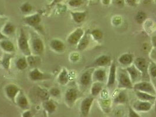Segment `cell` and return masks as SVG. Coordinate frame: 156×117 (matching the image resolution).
Segmentation results:
<instances>
[{
	"instance_id": "6da1fadb",
	"label": "cell",
	"mask_w": 156,
	"mask_h": 117,
	"mask_svg": "<svg viewBox=\"0 0 156 117\" xmlns=\"http://www.w3.org/2000/svg\"><path fill=\"white\" fill-rule=\"evenodd\" d=\"M30 45L32 55L41 56L45 50V46L43 40L36 33H32Z\"/></svg>"
},
{
	"instance_id": "7a4b0ae2",
	"label": "cell",
	"mask_w": 156,
	"mask_h": 117,
	"mask_svg": "<svg viewBox=\"0 0 156 117\" xmlns=\"http://www.w3.org/2000/svg\"><path fill=\"white\" fill-rule=\"evenodd\" d=\"M17 43L19 50L23 56L27 57L32 55L29 39L27 36V33L23 28H21L20 29Z\"/></svg>"
},
{
	"instance_id": "3957f363",
	"label": "cell",
	"mask_w": 156,
	"mask_h": 117,
	"mask_svg": "<svg viewBox=\"0 0 156 117\" xmlns=\"http://www.w3.org/2000/svg\"><path fill=\"white\" fill-rule=\"evenodd\" d=\"M23 22L29 26L31 27L34 30L41 33H44V31L41 25L42 18L39 14H35L32 15L28 16L23 18Z\"/></svg>"
},
{
	"instance_id": "277c9868",
	"label": "cell",
	"mask_w": 156,
	"mask_h": 117,
	"mask_svg": "<svg viewBox=\"0 0 156 117\" xmlns=\"http://www.w3.org/2000/svg\"><path fill=\"white\" fill-rule=\"evenodd\" d=\"M134 65L140 71L141 74V78L145 81H148L150 80L148 73L149 65L147 60L143 57H138L135 59Z\"/></svg>"
},
{
	"instance_id": "5b68a950",
	"label": "cell",
	"mask_w": 156,
	"mask_h": 117,
	"mask_svg": "<svg viewBox=\"0 0 156 117\" xmlns=\"http://www.w3.org/2000/svg\"><path fill=\"white\" fill-rule=\"evenodd\" d=\"M118 88H133V84L129 75L126 70H121L118 74Z\"/></svg>"
},
{
	"instance_id": "8992f818",
	"label": "cell",
	"mask_w": 156,
	"mask_h": 117,
	"mask_svg": "<svg viewBox=\"0 0 156 117\" xmlns=\"http://www.w3.org/2000/svg\"><path fill=\"white\" fill-rule=\"evenodd\" d=\"M28 77L32 81H41L48 80L52 78L51 74L42 72L38 67L32 69L28 74Z\"/></svg>"
},
{
	"instance_id": "52a82bcc",
	"label": "cell",
	"mask_w": 156,
	"mask_h": 117,
	"mask_svg": "<svg viewBox=\"0 0 156 117\" xmlns=\"http://www.w3.org/2000/svg\"><path fill=\"white\" fill-rule=\"evenodd\" d=\"M133 88L134 90L145 92L153 95H156L154 87L151 83L147 81H143L135 83L134 85H133Z\"/></svg>"
},
{
	"instance_id": "ba28073f",
	"label": "cell",
	"mask_w": 156,
	"mask_h": 117,
	"mask_svg": "<svg viewBox=\"0 0 156 117\" xmlns=\"http://www.w3.org/2000/svg\"><path fill=\"white\" fill-rule=\"evenodd\" d=\"M78 97L79 93L78 90L75 88H70L68 89L65 93V102L68 107L72 108L78 100Z\"/></svg>"
},
{
	"instance_id": "9c48e42d",
	"label": "cell",
	"mask_w": 156,
	"mask_h": 117,
	"mask_svg": "<svg viewBox=\"0 0 156 117\" xmlns=\"http://www.w3.org/2000/svg\"><path fill=\"white\" fill-rule=\"evenodd\" d=\"M20 91V88L16 84L12 83L8 84L4 88V92L6 97L14 104H16V98Z\"/></svg>"
},
{
	"instance_id": "30bf717a",
	"label": "cell",
	"mask_w": 156,
	"mask_h": 117,
	"mask_svg": "<svg viewBox=\"0 0 156 117\" xmlns=\"http://www.w3.org/2000/svg\"><path fill=\"white\" fill-rule=\"evenodd\" d=\"M94 101V97L93 96L87 97L82 101L80 106V111L82 117H87L90 112Z\"/></svg>"
},
{
	"instance_id": "8fae6325",
	"label": "cell",
	"mask_w": 156,
	"mask_h": 117,
	"mask_svg": "<svg viewBox=\"0 0 156 117\" xmlns=\"http://www.w3.org/2000/svg\"><path fill=\"white\" fill-rule=\"evenodd\" d=\"M84 34L85 32L83 29L81 28H78L68 36L67 38V42L70 45H78Z\"/></svg>"
},
{
	"instance_id": "7c38bea8",
	"label": "cell",
	"mask_w": 156,
	"mask_h": 117,
	"mask_svg": "<svg viewBox=\"0 0 156 117\" xmlns=\"http://www.w3.org/2000/svg\"><path fill=\"white\" fill-rule=\"evenodd\" d=\"M23 111H25L29 109L30 108V102L27 97L23 93L21 90L18 94L16 99V104Z\"/></svg>"
},
{
	"instance_id": "4fadbf2b",
	"label": "cell",
	"mask_w": 156,
	"mask_h": 117,
	"mask_svg": "<svg viewBox=\"0 0 156 117\" xmlns=\"http://www.w3.org/2000/svg\"><path fill=\"white\" fill-rule=\"evenodd\" d=\"M112 63L111 57L109 55H101L96 58L90 65L92 67H101L109 66Z\"/></svg>"
},
{
	"instance_id": "5bb4252c",
	"label": "cell",
	"mask_w": 156,
	"mask_h": 117,
	"mask_svg": "<svg viewBox=\"0 0 156 117\" xmlns=\"http://www.w3.org/2000/svg\"><path fill=\"white\" fill-rule=\"evenodd\" d=\"M94 69H90L84 71L79 78V83L83 87H88L90 85L93 79L92 74L94 72Z\"/></svg>"
},
{
	"instance_id": "9a60e30c",
	"label": "cell",
	"mask_w": 156,
	"mask_h": 117,
	"mask_svg": "<svg viewBox=\"0 0 156 117\" xmlns=\"http://www.w3.org/2000/svg\"><path fill=\"white\" fill-rule=\"evenodd\" d=\"M151 102H144L139 100L133 103V108L137 112H147L151 109Z\"/></svg>"
},
{
	"instance_id": "2e32d148",
	"label": "cell",
	"mask_w": 156,
	"mask_h": 117,
	"mask_svg": "<svg viewBox=\"0 0 156 117\" xmlns=\"http://www.w3.org/2000/svg\"><path fill=\"white\" fill-rule=\"evenodd\" d=\"M126 70L128 73L129 77L133 83L139 82V81L141 77V74L140 71L136 67L134 64L127 66Z\"/></svg>"
},
{
	"instance_id": "e0dca14e",
	"label": "cell",
	"mask_w": 156,
	"mask_h": 117,
	"mask_svg": "<svg viewBox=\"0 0 156 117\" xmlns=\"http://www.w3.org/2000/svg\"><path fill=\"white\" fill-rule=\"evenodd\" d=\"M0 49L6 53L13 54L16 52L14 44L9 39H3L0 41Z\"/></svg>"
},
{
	"instance_id": "ac0fdd59",
	"label": "cell",
	"mask_w": 156,
	"mask_h": 117,
	"mask_svg": "<svg viewBox=\"0 0 156 117\" xmlns=\"http://www.w3.org/2000/svg\"><path fill=\"white\" fill-rule=\"evenodd\" d=\"M49 46L52 50L59 53L63 52L66 47L62 41L58 39H54L51 40L49 43Z\"/></svg>"
},
{
	"instance_id": "d6986e66",
	"label": "cell",
	"mask_w": 156,
	"mask_h": 117,
	"mask_svg": "<svg viewBox=\"0 0 156 117\" xmlns=\"http://www.w3.org/2000/svg\"><path fill=\"white\" fill-rule=\"evenodd\" d=\"M116 78V65L115 62H112L110 64L109 73L108 76L107 87H112L115 83Z\"/></svg>"
},
{
	"instance_id": "ffe728a7",
	"label": "cell",
	"mask_w": 156,
	"mask_h": 117,
	"mask_svg": "<svg viewBox=\"0 0 156 117\" xmlns=\"http://www.w3.org/2000/svg\"><path fill=\"white\" fill-rule=\"evenodd\" d=\"M42 107L48 115L54 114L56 110V105L52 100L48 99L42 102Z\"/></svg>"
},
{
	"instance_id": "44dd1931",
	"label": "cell",
	"mask_w": 156,
	"mask_h": 117,
	"mask_svg": "<svg viewBox=\"0 0 156 117\" xmlns=\"http://www.w3.org/2000/svg\"><path fill=\"white\" fill-rule=\"evenodd\" d=\"M70 80V76L69 74V72L66 69L63 68L62 69L59 73L58 78H57V81L58 83L62 86H65L66 85Z\"/></svg>"
},
{
	"instance_id": "7402d4cb",
	"label": "cell",
	"mask_w": 156,
	"mask_h": 117,
	"mask_svg": "<svg viewBox=\"0 0 156 117\" xmlns=\"http://www.w3.org/2000/svg\"><path fill=\"white\" fill-rule=\"evenodd\" d=\"M106 77V73L105 69H97L94 70L92 74V79L94 81L102 83Z\"/></svg>"
},
{
	"instance_id": "603a6c76",
	"label": "cell",
	"mask_w": 156,
	"mask_h": 117,
	"mask_svg": "<svg viewBox=\"0 0 156 117\" xmlns=\"http://www.w3.org/2000/svg\"><path fill=\"white\" fill-rule=\"evenodd\" d=\"M16 30V26L13 23L8 22L4 25L1 29V32L5 36L9 38V36H12L14 34Z\"/></svg>"
},
{
	"instance_id": "cb8c5ba5",
	"label": "cell",
	"mask_w": 156,
	"mask_h": 117,
	"mask_svg": "<svg viewBox=\"0 0 156 117\" xmlns=\"http://www.w3.org/2000/svg\"><path fill=\"white\" fill-rule=\"evenodd\" d=\"M135 94L139 100L144 102H154L156 100V95H153L150 94L135 90Z\"/></svg>"
},
{
	"instance_id": "d4e9b609",
	"label": "cell",
	"mask_w": 156,
	"mask_h": 117,
	"mask_svg": "<svg viewBox=\"0 0 156 117\" xmlns=\"http://www.w3.org/2000/svg\"><path fill=\"white\" fill-rule=\"evenodd\" d=\"M27 59L28 66H30L32 69L38 67L42 63L39 56L37 55H30L27 57Z\"/></svg>"
},
{
	"instance_id": "484cf974",
	"label": "cell",
	"mask_w": 156,
	"mask_h": 117,
	"mask_svg": "<svg viewBox=\"0 0 156 117\" xmlns=\"http://www.w3.org/2000/svg\"><path fill=\"white\" fill-rule=\"evenodd\" d=\"M90 42V36L88 34V33H86L83 35V37L80 40V41L78 43V48L79 51H83L85 50L87 47L88 46Z\"/></svg>"
},
{
	"instance_id": "4316f807",
	"label": "cell",
	"mask_w": 156,
	"mask_h": 117,
	"mask_svg": "<svg viewBox=\"0 0 156 117\" xmlns=\"http://www.w3.org/2000/svg\"><path fill=\"white\" fill-rule=\"evenodd\" d=\"M118 61L122 65L129 66L132 64V63L133 62V55L130 54V53L123 54L119 57Z\"/></svg>"
},
{
	"instance_id": "83f0119b",
	"label": "cell",
	"mask_w": 156,
	"mask_h": 117,
	"mask_svg": "<svg viewBox=\"0 0 156 117\" xmlns=\"http://www.w3.org/2000/svg\"><path fill=\"white\" fill-rule=\"evenodd\" d=\"M14 57L12 54L10 53H5L3 56L1 60V64L2 67L5 70H9L10 64H11V60L12 58Z\"/></svg>"
},
{
	"instance_id": "f1b7e54d",
	"label": "cell",
	"mask_w": 156,
	"mask_h": 117,
	"mask_svg": "<svg viewBox=\"0 0 156 117\" xmlns=\"http://www.w3.org/2000/svg\"><path fill=\"white\" fill-rule=\"evenodd\" d=\"M73 20L77 23L83 22L86 16V12H70Z\"/></svg>"
},
{
	"instance_id": "f546056e",
	"label": "cell",
	"mask_w": 156,
	"mask_h": 117,
	"mask_svg": "<svg viewBox=\"0 0 156 117\" xmlns=\"http://www.w3.org/2000/svg\"><path fill=\"white\" fill-rule=\"evenodd\" d=\"M28 66L27 57L23 56L19 57L16 62V68L20 71L25 70Z\"/></svg>"
},
{
	"instance_id": "4dcf8cb0",
	"label": "cell",
	"mask_w": 156,
	"mask_h": 117,
	"mask_svg": "<svg viewBox=\"0 0 156 117\" xmlns=\"http://www.w3.org/2000/svg\"><path fill=\"white\" fill-rule=\"evenodd\" d=\"M35 91H36V94L37 95V96L43 102L49 99L50 95L49 93V91H48L45 89L38 87Z\"/></svg>"
},
{
	"instance_id": "1f68e13d",
	"label": "cell",
	"mask_w": 156,
	"mask_h": 117,
	"mask_svg": "<svg viewBox=\"0 0 156 117\" xmlns=\"http://www.w3.org/2000/svg\"><path fill=\"white\" fill-rule=\"evenodd\" d=\"M102 87L103 85L101 83L98 81H94V83L92 85L90 89L92 96L96 97L98 95L102 90Z\"/></svg>"
},
{
	"instance_id": "d6a6232c",
	"label": "cell",
	"mask_w": 156,
	"mask_h": 117,
	"mask_svg": "<svg viewBox=\"0 0 156 117\" xmlns=\"http://www.w3.org/2000/svg\"><path fill=\"white\" fill-rule=\"evenodd\" d=\"M127 95L125 91H122L117 94L114 99L113 102L116 104H124L127 101Z\"/></svg>"
},
{
	"instance_id": "836d02e7",
	"label": "cell",
	"mask_w": 156,
	"mask_h": 117,
	"mask_svg": "<svg viewBox=\"0 0 156 117\" xmlns=\"http://www.w3.org/2000/svg\"><path fill=\"white\" fill-rule=\"evenodd\" d=\"M147 18V14L143 11H139L136 16V21L139 24L143 23Z\"/></svg>"
},
{
	"instance_id": "e575fe53",
	"label": "cell",
	"mask_w": 156,
	"mask_h": 117,
	"mask_svg": "<svg viewBox=\"0 0 156 117\" xmlns=\"http://www.w3.org/2000/svg\"><path fill=\"white\" fill-rule=\"evenodd\" d=\"M90 34L92 36L94 39L96 40H101L103 37V33L101 32V30L98 29L92 30V31L90 32Z\"/></svg>"
},
{
	"instance_id": "d590c367",
	"label": "cell",
	"mask_w": 156,
	"mask_h": 117,
	"mask_svg": "<svg viewBox=\"0 0 156 117\" xmlns=\"http://www.w3.org/2000/svg\"><path fill=\"white\" fill-rule=\"evenodd\" d=\"M85 0H69L68 4L72 7H79L84 4Z\"/></svg>"
},
{
	"instance_id": "8d00e7d4",
	"label": "cell",
	"mask_w": 156,
	"mask_h": 117,
	"mask_svg": "<svg viewBox=\"0 0 156 117\" xmlns=\"http://www.w3.org/2000/svg\"><path fill=\"white\" fill-rule=\"evenodd\" d=\"M21 11H22L23 13L24 14H28L29 12H30L32 10V7L31 5L28 2H26L25 4H23V5H22L20 7Z\"/></svg>"
},
{
	"instance_id": "74e56055",
	"label": "cell",
	"mask_w": 156,
	"mask_h": 117,
	"mask_svg": "<svg viewBox=\"0 0 156 117\" xmlns=\"http://www.w3.org/2000/svg\"><path fill=\"white\" fill-rule=\"evenodd\" d=\"M49 93L51 96L57 98V97H59L61 95V90L58 88L54 87H52L49 90Z\"/></svg>"
},
{
	"instance_id": "f35d334b",
	"label": "cell",
	"mask_w": 156,
	"mask_h": 117,
	"mask_svg": "<svg viewBox=\"0 0 156 117\" xmlns=\"http://www.w3.org/2000/svg\"><path fill=\"white\" fill-rule=\"evenodd\" d=\"M148 71H149V74L153 77L156 78V64L152 63V64H150L148 67Z\"/></svg>"
},
{
	"instance_id": "ab89813d",
	"label": "cell",
	"mask_w": 156,
	"mask_h": 117,
	"mask_svg": "<svg viewBox=\"0 0 156 117\" xmlns=\"http://www.w3.org/2000/svg\"><path fill=\"white\" fill-rule=\"evenodd\" d=\"M129 117H141L137 111H136L132 107H129Z\"/></svg>"
},
{
	"instance_id": "60d3db41",
	"label": "cell",
	"mask_w": 156,
	"mask_h": 117,
	"mask_svg": "<svg viewBox=\"0 0 156 117\" xmlns=\"http://www.w3.org/2000/svg\"><path fill=\"white\" fill-rule=\"evenodd\" d=\"M22 117H34V114L31 110L27 109L23 111L22 114Z\"/></svg>"
},
{
	"instance_id": "b9f144b4",
	"label": "cell",
	"mask_w": 156,
	"mask_h": 117,
	"mask_svg": "<svg viewBox=\"0 0 156 117\" xmlns=\"http://www.w3.org/2000/svg\"><path fill=\"white\" fill-rule=\"evenodd\" d=\"M70 59L72 62H76L77 60H79V56L78 53H72V55L70 56Z\"/></svg>"
},
{
	"instance_id": "7bdbcfd3",
	"label": "cell",
	"mask_w": 156,
	"mask_h": 117,
	"mask_svg": "<svg viewBox=\"0 0 156 117\" xmlns=\"http://www.w3.org/2000/svg\"><path fill=\"white\" fill-rule=\"evenodd\" d=\"M114 2L117 7H122L123 6H124L125 0H114Z\"/></svg>"
},
{
	"instance_id": "ee69618b",
	"label": "cell",
	"mask_w": 156,
	"mask_h": 117,
	"mask_svg": "<svg viewBox=\"0 0 156 117\" xmlns=\"http://www.w3.org/2000/svg\"><path fill=\"white\" fill-rule=\"evenodd\" d=\"M125 1L126 2V4L132 7L135 6L137 2V0H125Z\"/></svg>"
},
{
	"instance_id": "f6af8a7d",
	"label": "cell",
	"mask_w": 156,
	"mask_h": 117,
	"mask_svg": "<svg viewBox=\"0 0 156 117\" xmlns=\"http://www.w3.org/2000/svg\"><path fill=\"white\" fill-rule=\"evenodd\" d=\"M62 0H53L52 2L49 5V7L50 8H52L53 6H54L55 5H56L57 4L61 2Z\"/></svg>"
},
{
	"instance_id": "bcb514c9",
	"label": "cell",
	"mask_w": 156,
	"mask_h": 117,
	"mask_svg": "<svg viewBox=\"0 0 156 117\" xmlns=\"http://www.w3.org/2000/svg\"><path fill=\"white\" fill-rule=\"evenodd\" d=\"M9 39V38L7 37L6 36H5L1 32V29L0 28V41L3 40V39Z\"/></svg>"
},
{
	"instance_id": "7dc6e473",
	"label": "cell",
	"mask_w": 156,
	"mask_h": 117,
	"mask_svg": "<svg viewBox=\"0 0 156 117\" xmlns=\"http://www.w3.org/2000/svg\"><path fill=\"white\" fill-rule=\"evenodd\" d=\"M151 57H152L153 59H156V47L155 49L153 50V51L151 52Z\"/></svg>"
},
{
	"instance_id": "c3c4849f",
	"label": "cell",
	"mask_w": 156,
	"mask_h": 117,
	"mask_svg": "<svg viewBox=\"0 0 156 117\" xmlns=\"http://www.w3.org/2000/svg\"><path fill=\"white\" fill-rule=\"evenodd\" d=\"M151 42H152V44H153V46L156 47V36H154L152 38Z\"/></svg>"
},
{
	"instance_id": "681fc988",
	"label": "cell",
	"mask_w": 156,
	"mask_h": 117,
	"mask_svg": "<svg viewBox=\"0 0 156 117\" xmlns=\"http://www.w3.org/2000/svg\"><path fill=\"white\" fill-rule=\"evenodd\" d=\"M101 1L104 5H108L110 2V0H101Z\"/></svg>"
},
{
	"instance_id": "f907efd6",
	"label": "cell",
	"mask_w": 156,
	"mask_h": 117,
	"mask_svg": "<svg viewBox=\"0 0 156 117\" xmlns=\"http://www.w3.org/2000/svg\"><path fill=\"white\" fill-rule=\"evenodd\" d=\"M154 111L156 112V100H155V105H154Z\"/></svg>"
}]
</instances>
